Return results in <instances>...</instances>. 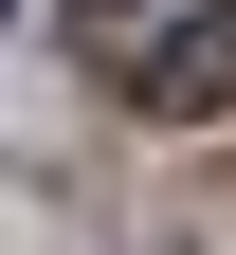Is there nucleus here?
Instances as JSON below:
<instances>
[{
  "label": "nucleus",
  "instance_id": "obj_1",
  "mask_svg": "<svg viewBox=\"0 0 236 255\" xmlns=\"http://www.w3.org/2000/svg\"><path fill=\"white\" fill-rule=\"evenodd\" d=\"M109 91H127L146 128H218V110H236V0H218V18H163V37H127V55H109Z\"/></svg>",
  "mask_w": 236,
  "mask_h": 255
},
{
  "label": "nucleus",
  "instance_id": "obj_2",
  "mask_svg": "<svg viewBox=\"0 0 236 255\" xmlns=\"http://www.w3.org/2000/svg\"><path fill=\"white\" fill-rule=\"evenodd\" d=\"M0 18H18V0H0Z\"/></svg>",
  "mask_w": 236,
  "mask_h": 255
}]
</instances>
